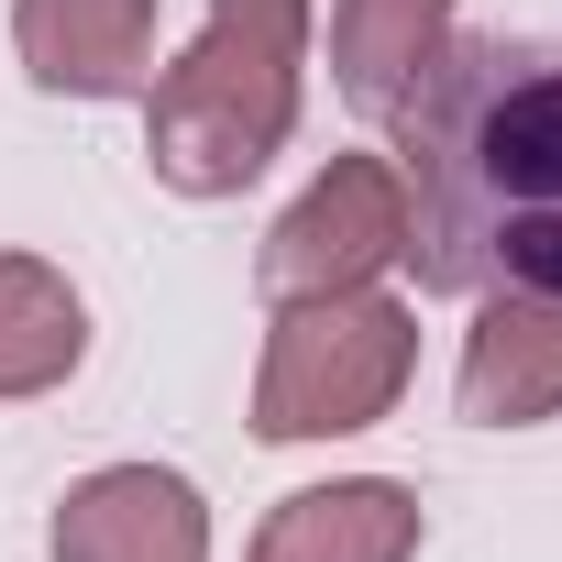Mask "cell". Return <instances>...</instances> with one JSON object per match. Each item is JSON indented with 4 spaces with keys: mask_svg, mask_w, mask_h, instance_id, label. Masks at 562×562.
Masks as SVG:
<instances>
[{
    "mask_svg": "<svg viewBox=\"0 0 562 562\" xmlns=\"http://www.w3.org/2000/svg\"><path fill=\"white\" fill-rule=\"evenodd\" d=\"M265 364H254V441H353L375 430L419 375V310L397 288H331V299H265Z\"/></svg>",
    "mask_w": 562,
    "mask_h": 562,
    "instance_id": "cell-3",
    "label": "cell"
},
{
    "mask_svg": "<svg viewBox=\"0 0 562 562\" xmlns=\"http://www.w3.org/2000/svg\"><path fill=\"white\" fill-rule=\"evenodd\" d=\"M452 34H463V0H331V78L364 122H386L441 67Z\"/></svg>",
    "mask_w": 562,
    "mask_h": 562,
    "instance_id": "cell-9",
    "label": "cell"
},
{
    "mask_svg": "<svg viewBox=\"0 0 562 562\" xmlns=\"http://www.w3.org/2000/svg\"><path fill=\"white\" fill-rule=\"evenodd\" d=\"M430 518L397 474H331V485H299L276 496V518L254 529L243 562H419Z\"/></svg>",
    "mask_w": 562,
    "mask_h": 562,
    "instance_id": "cell-8",
    "label": "cell"
},
{
    "mask_svg": "<svg viewBox=\"0 0 562 562\" xmlns=\"http://www.w3.org/2000/svg\"><path fill=\"white\" fill-rule=\"evenodd\" d=\"M78 364H89V299L67 288V265L0 254V408L56 397Z\"/></svg>",
    "mask_w": 562,
    "mask_h": 562,
    "instance_id": "cell-10",
    "label": "cell"
},
{
    "mask_svg": "<svg viewBox=\"0 0 562 562\" xmlns=\"http://www.w3.org/2000/svg\"><path fill=\"white\" fill-rule=\"evenodd\" d=\"M310 111V0H210L188 56H155L144 166L177 199H243Z\"/></svg>",
    "mask_w": 562,
    "mask_h": 562,
    "instance_id": "cell-2",
    "label": "cell"
},
{
    "mask_svg": "<svg viewBox=\"0 0 562 562\" xmlns=\"http://www.w3.org/2000/svg\"><path fill=\"white\" fill-rule=\"evenodd\" d=\"M419 299H562V45L452 34L386 111Z\"/></svg>",
    "mask_w": 562,
    "mask_h": 562,
    "instance_id": "cell-1",
    "label": "cell"
},
{
    "mask_svg": "<svg viewBox=\"0 0 562 562\" xmlns=\"http://www.w3.org/2000/svg\"><path fill=\"white\" fill-rule=\"evenodd\" d=\"M408 254V188L397 155H331L288 210H276L254 288L265 299H331V288H386Z\"/></svg>",
    "mask_w": 562,
    "mask_h": 562,
    "instance_id": "cell-4",
    "label": "cell"
},
{
    "mask_svg": "<svg viewBox=\"0 0 562 562\" xmlns=\"http://www.w3.org/2000/svg\"><path fill=\"white\" fill-rule=\"evenodd\" d=\"M12 56L45 100H144L155 89V0H12Z\"/></svg>",
    "mask_w": 562,
    "mask_h": 562,
    "instance_id": "cell-6",
    "label": "cell"
},
{
    "mask_svg": "<svg viewBox=\"0 0 562 562\" xmlns=\"http://www.w3.org/2000/svg\"><path fill=\"white\" fill-rule=\"evenodd\" d=\"M56 562H210V496L177 463H100L56 496Z\"/></svg>",
    "mask_w": 562,
    "mask_h": 562,
    "instance_id": "cell-5",
    "label": "cell"
},
{
    "mask_svg": "<svg viewBox=\"0 0 562 562\" xmlns=\"http://www.w3.org/2000/svg\"><path fill=\"white\" fill-rule=\"evenodd\" d=\"M452 408L474 430H540L562 419V299H474Z\"/></svg>",
    "mask_w": 562,
    "mask_h": 562,
    "instance_id": "cell-7",
    "label": "cell"
}]
</instances>
